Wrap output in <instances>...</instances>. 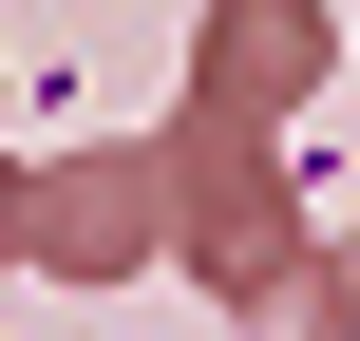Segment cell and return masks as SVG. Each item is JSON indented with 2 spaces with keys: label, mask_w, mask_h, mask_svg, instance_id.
Here are the masks:
<instances>
[{
  "label": "cell",
  "mask_w": 360,
  "mask_h": 341,
  "mask_svg": "<svg viewBox=\"0 0 360 341\" xmlns=\"http://www.w3.org/2000/svg\"><path fill=\"white\" fill-rule=\"evenodd\" d=\"M209 57H228V95H285V76H304V19H285V0H247Z\"/></svg>",
  "instance_id": "6da1fadb"
}]
</instances>
